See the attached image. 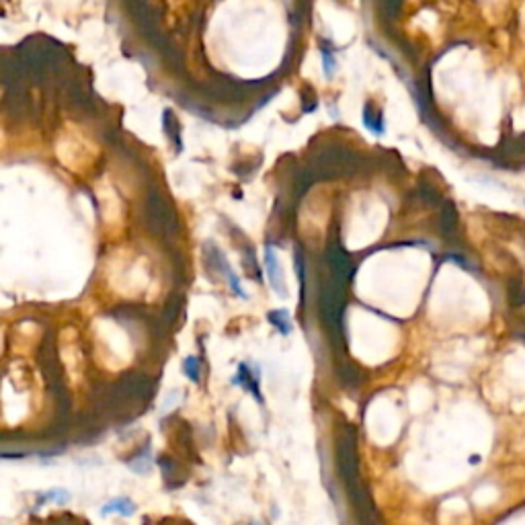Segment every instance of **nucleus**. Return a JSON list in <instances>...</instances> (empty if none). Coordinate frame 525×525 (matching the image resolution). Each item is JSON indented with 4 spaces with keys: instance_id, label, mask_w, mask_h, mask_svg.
Returning <instances> with one entry per match:
<instances>
[{
    "instance_id": "obj_1",
    "label": "nucleus",
    "mask_w": 525,
    "mask_h": 525,
    "mask_svg": "<svg viewBox=\"0 0 525 525\" xmlns=\"http://www.w3.org/2000/svg\"><path fill=\"white\" fill-rule=\"evenodd\" d=\"M232 384L248 392L259 405H265L261 394V367L253 361H242L239 363V369L232 378Z\"/></svg>"
},
{
    "instance_id": "obj_4",
    "label": "nucleus",
    "mask_w": 525,
    "mask_h": 525,
    "mask_svg": "<svg viewBox=\"0 0 525 525\" xmlns=\"http://www.w3.org/2000/svg\"><path fill=\"white\" fill-rule=\"evenodd\" d=\"M212 255H214V259H215V267H217V269H220V271L224 273L226 282L230 284V289H232V291H234V293H236L239 298L246 300V298H248V293H246V291L242 289V286H240L239 275H236V273H234V269H232V267L228 265L226 257H224V255H222V253H220V251H217L215 246H214V253H212Z\"/></svg>"
},
{
    "instance_id": "obj_7",
    "label": "nucleus",
    "mask_w": 525,
    "mask_h": 525,
    "mask_svg": "<svg viewBox=\"0 0 525 525\" xmlns=\"http://www.w3.org/2000/svg\"><path fill=\"white\" fill-rule=\"evenodd\" d=\"M72 495L66 491V488H49L46 493L39 495L37 499V505H48V502H56V505H66L70 502Z\"/></svg>"
},
{
    "instance_id": "obj_9",
    "label": "nucleus",
    "mask_w": 525,
    "mask_h": 525,
    "mask_svg": "<svg viewBox=\"0 0 525 525\" xmlns=\"http://www.w3.org/2000/svg\"><path fill=\"white\" fill-rule=\"evenodd\" d=\"M322 53V72H324V76L327 78H333L336 70H339V64H336V58H334L333 51H327V49H322L320 51Z\"/></svg>"
},
{
    "instance_id": "obj_2",
    "label": "nucleus",
    "mask_w": 525,
    "mask_h": 525,
    "mask_svg": "<svg viewBox=\"0 0 525 525\" xmlns=\"http://www.w3.org/2000/svg\"><path fill=\"white\" fill-rule=\"evenodd\" d=\"M265 269H267V279H269L271 289L279 298H287L286 279H284V273H282V262H279V257H277V253H275V248L271 244L265 246Z\"/></svg>"
},
{
    "instance_id": "obj_11",
    "label": "nucleus",
    "mask_w": 525,
    "mask_h": 525,
    "mask_svg": "<svg viewBox=\"0 0 525 525\" xmlns=\"http://www.w3.org/2000/svg\"><path fill=\"white\" fill-rule=\"evenodd\" d=\"M255 525H259V524H255Z\"/></svg>"
},
{
    "instance_id": "obj_10",
    "label": "nucleus",
    "mask_w": 525,
    "mask_h": 525,
    "mask_svg": "<svg viewBox=\"0 0 525 525\" xmlns=\"http://www.w3.org/2000/svg\"><path fill=\"white\" fill-rule=\"evenodd\" d=\"M127 466H129L134 472H138V474H146V472L150 470V457L146 460V452H144V454H140L138 457L129 460V462H127Z\"/></svg>"
},
{
    "instance_id": "obj_3",
    "label": "nucleus",
    "mask_w": 525,
    "mask_h": 525,
    "mask_svg": "<svg viewBox=\"0 0 525 525\" xmlns=\"http://www.w3.org/2000/svg\"><path fill=\"white\" fill-rule=\"evenodd\" d=\"M361 121H363V127L367 132H372L374 136L382 138L386 134V120H384L382 111L374 109L372 103H365L363 109H361Z\"/></svg>"
},
{
    "instance_id": "obj_8",
    "label": "nucleus",
    "mask_w": 525,
    "mask_h": 525,
    "mask_svg": "<svg viewBox=\"0 0 525 525\" xmlns=\"http://www.w3.org/2000/svg\"><path fill=\"white\" fill-rule=\"evenodd\" d=\"M183 374L189 378V382H199L201 380V361H199V358L189 355V358L183 359Z\"/></svg>"
},
{
    "instance_id": "obj_6",
    "label": "nucleus",
    "mask_w": 525,
    "mask_h": 525,
    "mask_svg": "<svg viewBox=\"0 0 525 525\" xmlns=\"http://www.w3.org/2000/svg\"><path fill=\"white\" fill-rule=\"evenodd\" d=\"M267 320L279 331V334H284V336H287V334H291V331H293V322H291V314H289V310H286V308H279V310H271L269 314H267Z\"/></svg>"
},
{
    "instance_id": "obj_5",
    "label": "nucleus",
    "mask_w": 525,
    "mask_h": 525,
    "mask_svg": "<svg viewBox=\"0 0 525 525\" xmlns=\"http://www.w3.org/2000/svg\"><path fill=\"white\" fill-rule=\"evenodd\" d=\"M136 513V502L127 497H115L109 502L103 505L101 509V515L103 517H109V515H120V517H132Z\"/></svg>"
}]
</instances>
